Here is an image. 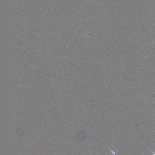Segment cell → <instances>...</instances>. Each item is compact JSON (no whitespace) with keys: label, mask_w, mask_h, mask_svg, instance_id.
Wrapping results in <instances>:
<instances>
[{"label":"cell","mask_w":155,"mask_h":155,"mask_svg":"<svg viewBox=\"0 0 155 155\" xmlns=\"http://www.w3.org/2000/svg\"><path fill=\"white\" fill-rule=\"evenodd\" d=\"M150 151H151V153H152V154H153V155H155V153H154V152H153V151H151V150H150Z\"/></svg>","instance_id":"cell-1"}]
</instances>
